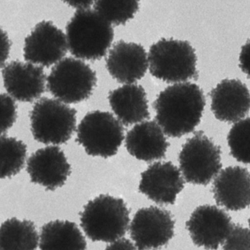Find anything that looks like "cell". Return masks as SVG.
<instances>
[{"label":"cell","mask_w":250,"mask_h":250,"mask_svg":"<svg viewBox=\"0 0 250 250\" xmlns=\"http://www.w3.org/2000/svg\"><path fill=\"white\" fill-rule=\"evenodd\" d=\"M205 105V96L198 85L174 83L162 91L154 101L156 122L166 135L180 138L200 124Z\"/></svg>","instance_id":"obj_1"},{"label":"cell","mask_w":250,"mask_h":250,"mask_svg":"<svg viewBox=\"0 0 250 250\" xmlns=\"http://www.w3.org/2000/svg\"><path fill=\"white\" fill-rule=\"evenodd\" d=\"M67 46L81 60H98L105 56L114 38L112 25L95 10H77L66 27Z\"/></svg>","instance_id":"obj_2"},{"label":"cell","mask_w":250,"mask_h":250,"mask_svg":"<svg viewBox=\"0 0 250 250\" xmlns=\"http://www.w3.org/2000/svg\"><path fill=\"white\" fill-rule=\"evenodd\" d=\"M129 222L125 201L109 195H101L89 201L81 214V226L93 242L111 243L122 239Z\"/></svg>","instance_id":"obj_3"},{"label":"cell","mask_w":250,"mask_h":250,"mask_svg":"<svg viewBox=\"0 0 250 250\" xmlns=\"http://www.w3.org/2000/svg\"><path fill=\"white\" fill-rule=\"evenodd\" d=\"M150 73L167 83H183L198 76L197 56L188 41L160 40L148 54Z\"/></svg>","instance_id":"obj_4"},{"label":"cell","mask_w":250,"mask_h":250,"mask_svg":"<svg viewBox=\"0 0 250 250\" xmlns=\"http://www.w3.org/2000/svg\"><path fill=\"white\" fill-rule=\"evenodd\" d=\"M76 114L74 108L58 100H39L30 114L34 138L44 144H64L76 130Z\"/></svg>","instance_id":"obj_5"},{"label":"cell","mask_w":250,"mask_h":250,"mask_svg":"<svg viewBox=\"0 0 250 250\" xmlns=\"http://www.w3.org/2000/svg\"><path fill=\"white\" fill-rule=\"evenodd\" d=\"M97 83L95 72L79 59H63L55 64L47 79V88L57 100L76 104L87 100Z\"/></svg>","instance_id":"obj_6"},{"label":"cell","mask_w":250,"mask_h":250,"mask_svg":"<svg viewBox=\"0 0 250 250\" xmlns=\"http://www.w3.org/2000/svg\"><path fill=\"white\" fill-rule=\"evenodd\" d=\"M124 138L123 125L108 112L88 113L78 126V143L93 157L108 158L115 155Z\"/></svg>","instance_id":"obj_7"},{"label":"cell","mask_w":250,"mask_h":250,"mask_svg":"<svg viewBox=\"0 0 250 250\" xmlns=\"http://www.w3.org/2000/svg\"><path fill=\"white\" fill-rule=\"evenodd\" d=\"M179 166L188 183L207 185L222 169L221 149L203 132H196L182 146Z\"/></svg>","instance_id":"obj_8"},{"label":"cell","mask_w":250,"mask_h":250,"mask_svg":"<svg viewBox=\"0 0 250 250\" xmlns=\"http://www.w3.org/2000/svg\"><path fill=\"white\" fill-rule=\"evenodd\" d=\"M174 226L175 221L168 211L150 207L135 213L129 232L137 249L156 250L167 245L173 237Z\"/></svg>","instance_id":"obj_9"},{"label":"cell","mask_w":250,"mask_h":250,"mask_svg":"<svg viewBox=\"0 0 250 250\" xmlns=\"http://www.w3.org/2000/svg\"><path fill=\"white\" fill-rule=\"evenodd\" d=\"M186 226L195 245L216 250L223 245L234 224L224 210L215 206L204 205L193 211Z\"/></svg>","instance_id":"obj_10"},{"label":"cell","mask_w":250,"mask_h":250,"mask_svg":"<svg viewBox=\"0 0 250 250\" xmlns=\"http://www.w3.org/2000/svg\"><path fill=\"white\" fill-rule=\"evenodd\" d=\"M68 46L66 35L52 22L41 21L25 39L24 59L28 62L50 67L63 60Z\"/></svg>","instance_id":"obj_11"},{"label":"cell","mask_w":250,"mask_h":250,"mask_svg":"<svg viewBox=\"0 0 250 250\" xmlns=\"http://www.w3.org/2000/svg\"><path fill=\"white\" fill-rule=\"evenodd\" d=\"M185 188L180 170L170 162H157L141 174L139 191L161 205H173Z\"/></svg>","instance_id":"obj_12"},{"label":"cell","mask_w":250,"mask_h":250,"mask_svg":"<svg viewBox=\"0 0 250 250\" xmlns=\"http://www.w3.org/2000/svg\"><path fill=\"white\" fill-rule=\"evenodd\" d=\"M31 181L48 190H55L65 183L71 167L60 147L50 146L35 151L27 161Z\"/></svg>","instance_id":"obj_13"},{"label":"cell","mask_w":250,"mask_h":250,"mask_svg":"<svg viewBox=\"0 0 250 250\" xmlns=\"http://www.w3.org/2000/svg\"><path fill=\"white\" fill-rule=\"evenodd\" d=\"M2 77L9 95L21 102H32L45 90L43 69L32 63L12 62L3 68Z\"/></svg>","instance_id":"obj_14"},{"label":"cell","mask_w":250,"mask_h":250,"mask_svg":"<svg viewBox=\"0 0 250 250\" xmlns=\"http://www.w3.org/2000/svg\"><path fill=\"white\" fill-rule=\"evenodd\" d=\"M211 111L221 122L236 123L250 111V92L237 79H225L211 90Z\"/></svg>","instance_id":"obj_15"},{"label":"cell","mask_w":250,"mask_h":250,"mask_svg":"<svg viewBox=\"0 0 250 250\" xmlns=\"http://www.w3.org/2000/svg\"><path fill=\"white\" fill-rule=\"evenodd\" d=\"M106 67L110 75L120 83H134L146 73L148 54L140 44L120 41L110 50Z\"/></svg>","instance_id":"obj_16"},{"label":"cell","mask_w":250,"mask_h":250,"mask_svg":"<svg viewBox=\"0 0 250 250\" xmlns=\"http://www.w3.org/2000/svg\"><path fill=\"white\" fill-rule=\"evenodd\" d=\"M218 205L230 211H240L250 207V173L240 166H230L220 170L212 188Z\"/></svg>","instance_id":"obj_17"},{"label":"cell","mask_w":250,"mask_h":250,"mask_svg":"<svg viewBox=\"0 0 250 250\" xmlns=\"http://www.w3.org/2000/svg\"><path fill=\"white\" fill-rule=\"evenodd\" d=\"M125 146L129 154L137 160L151 163L166 156L169 143L157 122L144 121L135 125L127 132Z\"/></svg>","instance_id":"obj_18"},{"label":"cell","mask_w":250,"mask_h":250,"mask_svg":"<svg viewBox=\"0 0 250 250\" xmlns=\"http://www.w3.org/2000/svg\"><path fill=\"white\" fill-rule=\"evenodd\" d=\"M108 101L119 121L126 126L138 124L149 118L146 93L140 85L124 84L111 91Z\"/></svg>","instance_id":"obj_19"},{"label":"cell","mask_w":250,"mask_h":250,"mask_svg":"<svg viewBox=\"0 0 250 250\" xmlns=\"http://www.w3.org/2000/svg\"><path fill=\"white\" fill-rule=\"evenodd\" d=\"M40 248L41 250H86V242L74 223L56 220L42 228Z\"/></svg>","instance_id":"obj_20"},{"label":"cell","mask_w":250,"mask_h":250,"mask_svg":"<svg viewBox=\"0 0 250 250\" xmlns=\"http://www.w3.org/2000/svg\"><path fill=\"white\" fill-rule=\"evenodd\" d=\"M39 241L32 222L12 218L0 226V250H36Z\"/></svg>","instance_id":"obj_21"},{"label":"cell","mask_w":250,"mask_h":250,"mask_svg":"<svg viewBox=\"0 0 250 250\" xmlns=\"http://www.w3.org/2000/svg\"><path fill=\"white\" fill-rule=\"evenodd\" d=\"M26 146L21 141L0 135V179L11 177L23 168Z\"/></svg>","instance_id":"obj_22"},{"label":"cell","mask_w":250,"mask_h":250,"mask_svg":"<svg viewBox=\"0 0 250 250\" xmlns=\"http://www.w3.org/2000/svg\"><path fill=\"white\" fill-rule=\"evenodd\" d=\"M140 0H96L95 10L111 25L125 24L139 10Z\"/></svg>","instance_id":"obj_23"},{"label":"cell","mask_w":250,"mask_h":250,"mask_svg":"<svg viewBox=\"0 0 250 250\" xmlns=\"http://www.w3.org/2000/svg\"><path fill=\"white\" fill-rule=\"evenodd\" d=\"M230 154L237 161L250 164V117L235 123L228 135Z\"/></svg>","instance_id":"obj_24"},{"label":"cell","mask_w":250,"mask_h":250,"mask_svg":"<svg viewBox=\"0 0 250 250\" xmlns=\"http://www.w3.org/2000/svg\"><path fill=\"white\" fill-rule=\"evenodd\" d=\"M17 119V106L10 95L0 94V135L6 133Z\"/></svg>","instance_id":"obj_25"},{"label":"cell","mask_w":250,"mask_h":250,"mask_svg":"<svg viewBox=\"0 0 250 250\" xmlns=\"http://www.w3.org/2000/svg\"><path fill=\"white\" fill-rule=\"evenodd\" d=\"M223 250H250V230L234 226L223 243Z\"/></svg>","instance_id":"obj_26"},{"label":"cell","mask_w":250,"mask_h":250,"mask_svg":"<svg viewBox=\"0 0 250 250\" xmlns=\"http://www.w3.org/2000/svg\"><path fill=\"white\" fill-rule=\"evenodd\" d=\"M11 43L7 33L0 28V68L5 64L10 55Z\"/></svg>","instance_id":"obj_27"},{"label":"cell","mask_w":250,"mask_h":250,"mask_svg":"<svg viewBox=\"0 0 250 250\" xmlns=\"http://www.w3.org/2000/svg\"><path fill=\"white\" fill-rule=\"evenodd\" d=\"M239 62L242 71L250 77V40L242 46Z\"/></svg>","instance_id":"obj_28"},{"label":"cell","mask_w":250,"mask_h":250,"mask_svg":"<svg viewBox=\"0 0 250 250\" xmlns=\"http://www.w3.org/2000/svg\"><path fill=\"white\" fill-rule=\"evenodd\" d=\"M105 250H138L136 247L126 239H120L111 242Z\"/></svg>","instance_id":"obj_29"},{"label":"cell","mask_w":250,"mask_h":250,"mask_svg":"<svg viewBox=\"0 0 250 250\" xmlns=\"http://www.w3.org/2000/svg\"><path fill=\"white\" fill-rule=\"evenodd\" d=\"M62 1L70 7L79 10L89 9L92 4H95L96 0H62Z\"/></svg>","instance_id":"obj_30"},{"label":"cell","mask_w":250,"mask_h":250,"mask_svg":"<svg viewBox=\"0 0 250 250\" xmlns=\"http://www.w3.org/2000/svg\"><path fill=\"white\" fill-rule=\"evenodd\" d=\"M249 225H250V220H249Z\"/></svg>","instance_id":"obj_31"}]
</instances>
